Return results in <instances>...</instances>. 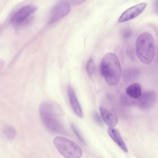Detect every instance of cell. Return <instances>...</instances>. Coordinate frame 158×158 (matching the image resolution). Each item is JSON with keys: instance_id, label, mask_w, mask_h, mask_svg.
Masks as SVG:
<instances>
[{"instance_id": "5bb4252c", "label": "cell", "mask_w": 158, "mask_h": 158, "mask_svg": "<svg viewBox=\"0 0 158 158\" xmlns=\"http://www.w3.org/2000/svg\"><path fill=\"white\" fill-rule=\"evenodd\" d=\"M86 71L89 75H92L94 72L95 64L94 60L90 58L88 61L86 65Z\"/></svg>"}, {"instance_id": "ba28073f", "label": "cell", "mask_w": 158, "mask_h": 158, "mask_svg": "<svg viewBox=\"0 0 158 158\" xmlns=\"http://www.w3.org/2000/svg\"><path fill=\"white\" fill-rule=\"evenodd\" d=\"M138 105L139 108L146 110L151 108L155 104L156 99V93L153 91L144 93L139 98Z\"/></svg>"}, {"instance_id": "3957f363", "label": "cell", "mask_w": 158, "mask_h": 158, "mask_svg": "<svg viewBox=\"0 0 158 158\" xmlns=\"http://www.w3.org/2000/svg\"><path fill=\"white\" fill-rule=\"evenodd\" d=\"M136 52L139 60L143 64H150L153 60L155 53L153 37L150 33L143 32L137 38Z\"/></svg>"}, {"instance_id": "e0dca14e", "label": "cell", "mask_w": 158, "mask_h": 158, "mask_svg": "<svg viewBox=\"0 0 158 158\" xmlns=\"http://www.w3.org/2000/svg\"><path fill=\"white\" fill-rule=\"evenodd\" d=\"M71 126L75 134H76L78 139L80 140V141H81V142L82 143L85 144V141L82 138L81 135H80L79 132L78 131L76 126H75L73 124H71Z\"/></svg>"}, {"instance_id": "5b68a950", "label": "cell", "mask_w": 158, "mask_h": 158, "mask_svg": "<svg viewBox=\"0 0 158 158\" xmlns=\"http://www.w3.org/2000/svg\"><path fill=\"white\" fill-rule=\"evenodd\" d=\"M71 10L70 5L64 1L56 4L52 8L50 12L48 23H53L67 15Z\"/></svg>"}, {"instance_id": "9a60e30c", "label": "cell", "mask_w": 158, "mask_h": 158, "mask_svg": "<svg viewBox=\"0 0 158 158\" xmlns=\"http://www.w3.org/2000/svg\"><path fill=\"white\" fill-rule=\"evenodd\" d=\"M132 32L131 29L129 28L123 29L121 31V34L123 38L125 39L128 38L132 35Z\"/></svg>"}, {"instance_id": "277c9868", "label": "cell", "mask_w": 158, "mask_h": 158, "mask_svg": "<svg viewBox=\"0 0 158 158\" xmlns=\"http://www.w3.org/2000/svg\"><path fill=\"white\" fill-rule=\"evenodd\" d=\"M53 142L59 152L66 158H80L82 154L81 148L71 140L66 138L57 136Z\"/></svg>"}, {"instance_id": "7a4b0ae2", "label": "cell", "mask_w": 158, "mask_h": 158, "mask_svg": "<svg viewBox=\"0 0 158 158\" xmlns=\"http://www.w3.org/2000/svg\"><path fill=\"white\" fill-rule=\"evenodd\" d=\"M101 71L108 84L114 85L118 83L121 70L119 60L115 54L111 52L105 54L102 61Z\"/></svg>"}, {"instance_id": "8fae6325", "label": "cell", "mask_w": 158, "mask_h": 158, "mask_svg": "<svg viewBox=\"0 0 158 158\" xmlns=\"http://www.w3.org/2000/svg\"><path fill=\"white\" fill-rule=\"evenodd\" d=\"M107 131L110 136L120 148L124 152H127V148L118 131L111 127H109Z\"/></svg>"}, {"instance_id": "ac0fdd59", "label": "cell", "mask_w": 158, "mask_h": 158, "mask_svg": "<svg viewBox=\"0 0 158 158\" xmlns=\"http://www.w3.org/2000/svg\"><path fill=\"white\" fill-rule=\"evenodd\" d=\"M86 0H64L63 1L66 2L69 4L73 5H80Z\"/></svg>"}, {"instance_id": "4fadbf2b", "label": "cell", "mask_w": 158, "mask_h": 158, "mask_svg": "<svg viewBox=\"0 0 158 158\" xmlns=\"http://www.w3.org/2000/svg\"><path fill=\"white\" fill-rule=\"evenodd\" d=\"M3 133L5 136L7 138L12 139L15 136L16 131L13 127L7 126L5 127L4 128Z\"/></svg>"}, {"instance_id": "52a82bcc", "label": "cell", "mask_w": 158, "mask_h": 158, "mask_svg": "<svg viewBox=\"0 0 158 158\" xmlns=\"http://www.w3.org/2000/svg\"><path fill=\"white\" fill-rule=\"evenodd\" d=\"M146 6V3L142 2L127 9L119 17L118 22H125L137 17L144 10Z\"/></svg>"}, {"instance_id": "30bf717a", "label": "cell", "mask_w": 158, "mask_h": 158, "mask_svg": "<svg viewBox=\"0 0 158 158\" xmlns=\"http://www.w3.org/2000/svg\"><path fill=\"white\" fill-rule=\"evenodd\" d=\"M68 92L69 102L72 109L78 117L82 118L83 113L81 108L74 91L70 86L68 87Z\"/></svg>"}, {"instance_id": "6da1fadb", "label": "cell", "mask_w": 158, "mask_h": 158, "mask_svg": "<svg viewBox=\"0 0 158 158\" xmlns=\"http://www.w3.org/2000/svg\"><path fill=\"white\" fill-rule=\"evenodd\" d=\"M39 113L43 125L48 131L55 133H66L58 114L51 104L47 102L41 104L39 107Z\"/></svg>"}, {"instance_id": "7c38bea8", "label": "cell", "mask_w": 158, "mask_h": 158, "mask_svg": "<svg viewBox=\"0 0 158 158\" xmlns=\"http://www.w3.org/2000/svg\"><path fill=\"white\" fill-rule=\"evenodd\" d=\"M126 92L130 97L134 99L139 98L142 94L141 85L138 83L131 84L127 88Z\"/></svg>"}, {"instance_id": "d6986e66", "label": "cell", "mask_w": 158, "mask_h": 158, "mask_svg": "<svg viewBox=\"0 0 158 158\" xmlns=\"http://www.w3.org/2000/svg\"><path fill=\"white\" fill-rule=\"evenodd\" d=\"M155 8L156 11L158 13V0H156L155 2Z\"/></svg>"}, {"instance_id": "2e32d148", "label": "cell", "mask_w": 158, "mask_h": 158, "mask_svg": "<svg viewBox=\"0 0 158 158\" xmlns=\"http://www.w3.org/2000/svg\"><path fill=\"white\" fill-rule=\"evenodd\" d=\"M93 117L94 120L97 124L100 126H103V119L101 116V117L98 113L94 112L93 114Z\"/></svg>"}, {"instance_id": "8992f818", "label": "cell", "mask_w": 158, "mask_h": 158, "mask_svg": "<svg viewBox=\"0 0 158 158\" xmlns=\"http://www.w3.org/2000/svg\"><path fill=\"white\" fill-rule=\"evenodd\" d=\"M37 9V7L33 5L23 6L13 14L11 18V23L16 27L20 23L31 16V15Z\"/></svg>"}, {"instance_id": "9c48e42d", "label": "cell", "mask_w": 158, "mask_h": 158, "mask_svg": "<svg viewBox=\"0 0 158 158\" xmlns=\"http://www.w3.org/2000/svg\"><path fill=\"white\" fill-rule=\"evenodd\" d=\"M99 110L103 121L109 127H114L117 124L118 118L115 115L103 106H100Z\"/></svg>"}]
</instances>
